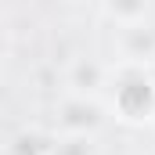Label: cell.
Masks as SVG:
<instances>
[{"mask_svg":"<svg viewBox=\"0 0 155 155\" xmlns=\"http://www.w3.org/2000/svg\"><path fill=\"white\" fill-rule=\"evenodd\" d=\"M112 105L126 123L155 119V83L144 72H126L112 90Z\"/></svg>","mask_w":155,"mask_h":155,"instance_id":"6da1fadb","label":"cell"},{"mask_svg":"<svg viewBox=\"0 0 155 155\" xmlns=\"http://www.w3.org/2000/svg\"><path fill=\"white\" fill-rule=\"evenodd\" d=\"M58 112H61L58 123H61L65 134H90V130L101 123V108H97L87 94H79V97H72V101H65Z\"/></svg>","mask_w":155,"mask_h":155,"instance_id":"7a4b0ae2","label":"cell"},{"mask_svg":"<svg viewBox=\"0 0 155 155\" xmlns=\"http://www.w3.org/2000/svg\"><path fill=\"white\" fill-rule=\"evenodd\" d=\"M69 83L76 87L79 94H94V90H101L105 87V69L97 65V61H76L72 65V72H69Z\"/></svg>","mask_w":155,"mask_h":155,"instance_id":"3957f363","label":"cell"},{"mask_svg":"<svg viewBox=\"0 0 155 155\" xmlns=\"http://www.w3.org/2000/svg\"><path fill=\"white\" fill-rule=\"evenodd\" d=\"M54 144H58V141H51V137L40 134V130H22V134L11 141L7 155H54Z\"/></svg>","mask_w":155,"mask_h":155,"instance_id":"277c9868","label":"cell"},{"mask_svg":"<svg viewBox=\"0 0 155 155\" xmlns=\"http://www.w3.org/2000/svg\"><path fill=\"white\" fill-rule=\"evenodd\" d=\"M105 11L116 18V22H126V25H137L148 11V0H105Z\"/></svg>","mask_w":155,"mask_h":155,"instance_id":"5b68a950","label":"cell"},{"mask_svg":"<svg viewBox=\"0 0 155 155\" xmlns=\"http://www.w3.org/2000/svg\"><path fill=\"white\" fill-rule=\"evenodd\" d=\"M94 144H90V134H69L65 141L54 144V155H90Z\"/></svg>","mask_w":155,"mask_h":155,"instance_id":"8992f818","label":"cell"}]
</instances>
